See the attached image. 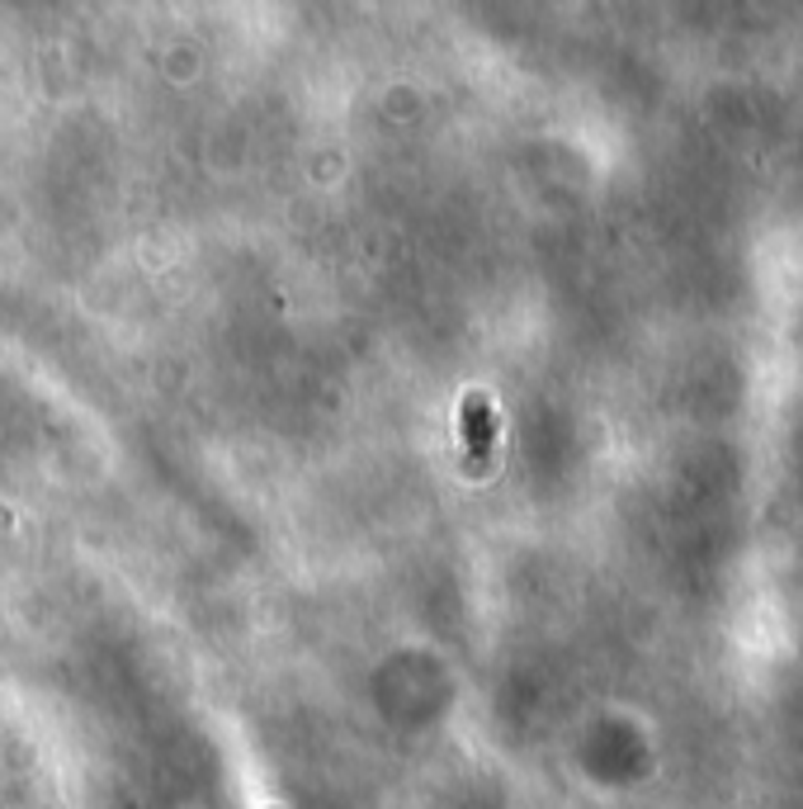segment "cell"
Instances as JSON below:
<instances>
[{"label": "cell", "instance_id": "obj_1", "mask_svg": "<svg viewBox=\"0 0 803 809\" xmlns=\"http://www.w3.org/2000/svg\"><path fill=\"white\" fill-rule=\"evenodd\" d=\"M463 427H469V450L477 464H487L492 454V441H496V421H492V408L482 398H469V408H463Z\"/></svg>", "mask_w": 803, "mask_h": 809}]
</instances>
